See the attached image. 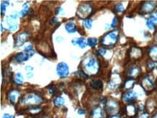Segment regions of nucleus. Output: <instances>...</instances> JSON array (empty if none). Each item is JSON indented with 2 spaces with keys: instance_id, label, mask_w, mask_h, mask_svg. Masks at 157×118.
Here are the masks:
<instances>
[{
  "instance_id": "b1692460",
  "label": "nucleus",
  "mask_w": 157,
  "mask_h": 118,
  "mask_svg": "<svg viewBox=\"0 0 157 118\" xmlns=\"http://www.w3.org/2000/svg\"><path fill=\"white\" fill-rule=\"evenodd\" d=\"M7 5H9V2H7V1H4L1 4V14H2V15H5V11H6Z\"/></svg>"
},
{
  "instance_id": "412c9836",
  "label": "nucleus",
  "mask_w": 157,
  "mask_h": 118,
  "mask_svg": "<svg viewBox=\"0 0 157 118\" xmlns=\"http://www.w3.org/2000/svg\"><path fill=\"white\" fill-rule=\"evenodd\" d=\"M28 10H29L28 4H27V3L24 4V5H23V9H22V10L20 11V15H21V16H23V17L26 16V15H27Z\"/></svg>"
},
{
  "instance_id": "4be33fe9",
  "label": "nucleus",
  "mask_w": 157,
  "mask_h": 118,
  "mask_svg": "<svg viewBox=\"0 0 157 118\" xmlns=\"http://www.w3.org/2000/svg\"><path fill=\"white\" fill-rule=\"evenodd\" d=\"M134 82H135L134 79L133 78L128 79V80L125 82V88H127V89H130V88H131L133 86Z\"/></svg>"
},
{
  "instance_id": "79ce46f5",
  "label": "nucleus",
  "mask_w": 157,
  "mask_h": 118,
  "mask_svg": "<svg viewBox=\"0 0 157 118\" xmlns=\"http://www.w3.org/2000/svg\"><path fill=\"white\" fill-rule=\"evenodd\" d=\"M154 118H157V115H155V117H154Z\"/></svg>"
},
{
  "instance_id": "393cba45",
  "label": "nucleus",
  "mask_w": 157,
  "mask_h": 118,
  "mask_svg": "<svg viewBox=\"0 0 157 118\" xmlns=\"http://www.w3.org/2000/svg\"><path fill=\"white\" fill-rule=\"evenodd\" d=\"M149 55H151V57L157 58V47H154L150 49Z\"/></svg>"
},
{
  "instance_id": "37998d69",
  "label": "nucleus",
  "mask_w": 157,
  "mask_h": 118,
  "mask_svg": "<svg viewBox=\"0 0 157 118\" xmlns=\"http://www.w3.org/2000/svg\"><path fill=\"white\" fill-rule=\"evenodd\" d=\"M43 118H47V117H43Z\"/></svg>"
},
{
  "instance_id": "423d86ee",
  "label": "nucleus",
  "mask_w": 157,
  "mask_h": 118,
  "mask_svg": "<svg viewBox=\"0 0 157 118\" xmlns=\"http://www.w3.org/2000/svg\"><path fill=\"white\" fill-rule=\"evenodd\" d=\"M28 36V33H26V32H23V33H20V34H18V36L16 37V39H15V47H19L20 46H21L27 40Z\"/></svg>"
},
{
  "instance_id": "c85d7f7f",
  "label": "nucleus",
  "mask_w": 157,
  "mask_h": 118,
  "mask_svg": "<svg viewBox=\"0 0 157 118\" xmlns=\"http://www.w3.org/2000/svg\"><path fill=\"white\" fill-rule=\"evenodd\" d=\"M115 10L118 13H120V12H122L124 10V7H123L122 4H118V5H116V6H115Z\"/></svg>"
},
{
  "instance_id": "2f4dec72",
  "label": "nucleus",
  "mask_w": 157,
  "mask_h": 118,
  "mask_svg": "<svg viewBox=\"0 0 157 118\" xmlns=\"http://www.w3.org/2000/svg\"><path fill=\"white\" fill-rule=\"evenodd\" d=\"M56 90L57 89L54 86H50L49 88V93L51 94H54L56 92Z\"/></svg>"
},
{
  "instance_id": "4468645a",
  "label": "nucleus",
  "mask_w": 157,
  "mask_h": 118,
  "mask_svg": "<svg viewBox=\"0 0 157 118\" xmlns=\"http://www.w3.org/2000/svg\"><path fill=\"white\" fill-rule=\"evenodd\" d=\"M54 104H55V106L60 107L65 105V99H64L63 97L58 96L54 99Z\"/></svg>"
},
{
  "instance_id": "9d476101",
  "label": "nucleus",
  "mask_w": 157,
  "mask_h": 118,
  "mask_svg": "<svg viewBox=\"0 0 157 118\" xmlns=\"http://www.w3.org/2000/svg\"><path fill=\"white\" fill-rule=\"evenodd\" d=\"M65 28L68 33H74L77 31L75 24L73 21H69L67 23H66Z\"/></svg>"
},
{
  "instance_id": "7ed1b4c3",
  "label": "nucleus",
  "mask_w": 157,
  "mask_h": 118,
  "mask_svg": "<svg viewBox=\"0 0 157 118\" xmlns=\"http://www.w3.org/2000/svg\"><path fill=\"white\" fill-rule=\"evenodd\" d=\"M56 70L58 76L60 78H62L67 77L69 74V67H68L67 64H66L64 62H59V63L57 65Z\"/></svg>"
},
{
  "instance_id": "f03ea898",
  "label": "nucleus",
  "mask_w": 157,
  "mask_h": 118,
  "mask_svg": "<svg viewBox=\"0 0 157 118\" xmlns=\"http://www.w3.org/2000/svg\"><path fill=\"white\" fill-rule=\"evenodd\" d=\"M22 103L31 104V105H38L42 103L43 99L41 96L35 94H29L26 95L24 98H22Z\"/></svg>"
},
{
  "instance_id": "e433bc0d",
  "label": "nucleus",
  "mask_w": 157,
  "mask_h": 118,
  "mask_svg": "<svg viewBox=\"0 0 157 118\" xmlns=\"http://www.w3.org/2000/svg\"><path fill=\"white\" fill-rule=\"evenodd\" d=\"M3 118H14V116L9 115V114H5L3 115Z\"/></svg>"
},
{
  "instance_id": "72a5a7b5",
  "label": "nucleus",
  "mask_w": 157,
  "mask_h": 118,
  "mask_svg": "<svg viewBox=\"0 0 157 118\" xmlns=\"http://www.w3.org/2000/svg\"><path fill=\"white\" fill-rule=\"evenodd\" d=\"M117 23V19L116 17H115L113 19V21H112V23L111 24V27L112 28H115L116 26Z\"/></svg>"
},
{
  "instance_id": "ddd939ff",
  "label": "nucleus",
  "mask_w": 157,
  "mask_h": 118,
  "mask_svg": "<svg viewBox=\"0 0 157 118\" xmlns=\"http://www.w3.org/2000/svg\"><path fill=\"white\" fill-rule=\"evenodd\" d=\"M143 84H144V87L147 89H151V88H154V83H152L151 80L149 79V78L146 77L144 79V82H143Z\"/></svg>"
},
{
  "instance_id": "a878e982",
  "label": "nucleus",
  "mask_w": 157,
  "mask_h": 118,
  "mask_svg": "<svg viewBox=\"0 0 157 118\" xmlns=\"http://www.w3.org/2000/svg\"><path fill=\"white\" fill-rule=\"evenodd\" d=\"M107 108H108V109H109V112H114V111H115L117 108V103L115 102L112 101V102H109V103Z\"/></svg>"
},
{
  "instance_id": "f257e3e1",
  "label": "nucleus",
  "mask_w": 157,
  "mask_h": 118,
  "mask_svg": "<svg viewBox=\"0 0 157 118\" xmlns=\"http://www.w3.org/2000/svg\"><path fill=\"white\" fill-rule=\"evenodd\" d=\"M118 37H119V31L118 30L109 32L101 38V43L104 47H112L117 42Z\"/></svg>"
},
{
  "instance_id": "f3484780",
  "label": "nucleus",
  "mask_w": 157,
  "mask_h": 118,
  "mask_svg": "<svg viewBox=\"0 0 157 118\" xmlns=\"http://www.w3.org/2000/svg\"><path fill=\"white\" fill-rule=\"evenodd\" d=\"M15 82L16 83H18V85H22L23 83V77L22 76L21 73H18L15 75Z\"/></svg>"
},
{
  "instance_id": "a211bd4d",
  "label": "nucleus",
  "mask_w": 157,
  "mask_h": 118,
  "mask_svg": "<svg viewBox=\"0 0 157 118\" xmlns=\"http://www.w3.org/2000/svg\"><path fill=\"white\" fill-rule=\"evenodd\" d=\"M24 51L26 54L29 55L30 57H32L34 55V50L33 49V46L32 45H28L24 48Z\"/></svg>"
},
{
  "instance_id": "39448f33",
  "label": "nucleus",
  "mask_w": 157,
  "mask_h": 118,
  "mask_svg": "<svg viewBox=\"0 0 157 118\" xmlns=\"http://www.w3.org/2000/svg\"><path fill=\"white\" fill-rule=\"evenodd\" d=\"M85 69L86 72L89 73H95L94 72H96L98 70V66L96 65V59L94 57H91L89 58L88 62L85 65Z\"/></svg>"
},
{
  "instance_id": "c756f323",
  "label": "nucleus",
  "mask_w": 157,
  "mask_h": 118,
  "mask_svg": "<svg viewBox=\"0 0 157 118\" xmlns=\"http://www.w3.org/2000/svg\"><path fill=\"white\" fill-rule=\"evenodd\" d=\"M106 53V50L104 49H98V51H97V54H98V55H101V56H104Z\"/></svg>"
},
{
  "instance_id": "473e14b6",
  "label": "nucleus",
  "mask_w": 157,
  "mask_h": 118,
  "mask_svg": "<svg viewBox=\"0 0 157 118\" xmlns=\"http://www.w3.org/2000/svg\"><path fill=\"white\" fill-rule=\"evenodd\" d=\"M62 13L63 14V9L61 7H58L57 9H56V11H55V14H56V15H60V14Z\"/></svg>"
},
{
  "instance_id": "4c0bfd02",
  "label": "nucleus",
  "mask_w": 157,
  "mask_h": 118,
  "mask_svg": "<svg viewBox=\"0 0 157 118\" xmlns=\"http://www.w3.org/2000/svg\"><path fill=\"white\" fill-rule=\"evenodd\" d=\"M56 40H57V41L58 43H61L62 41H63V38H62V37H60V36L57 37Z\"/></svg>"
},
{
  "instance_id": "aec40b11",
  "label": "nucleus",
  "mask_w": 157,
  "mask_h": 118,
  "mask_svg": "<svg viewBox=\"0 0 157 118\" xmlns=\"http://www.w3.org/2000/svg\"><path fill=\"white\" fill-rule=\"evenodd\" d=\"M92 23H93L92 19H87V20H83V26H84V27L86 28L87 29L91 28V27H92Z\"/></svg>"
},
{
  "instance_id": "0eeeda50",
  "label": "nucleus",
  "mask_w": 157,
  "mask_h": 118,
  "mask_svg": "<svg viewBox=\"0 0 157 118\" xmlns=\"http://www.w3.org/2000/svg\"><path fill=\"white\" fill-rule=\"evenodd\" d=\"M20 96V91L16 89H12L8 94V98L11 103L14 104L18 101V98Z\"/></svg>"
},
{
  "instance_id": "bb28decb",
  "label": "nucleus",
  "mask_w": 157,
  "mask_h": 118,
  "mask_svg": "<svg viewBox=\"0 0 157 118\" xmlns=\"http://www.w3.org/2000/svg\"><path fill=\"white\" fill-rule=\"evenodd\" d=\"M139 71H140V70H139L138 67H133V68H131L129 70L128 74L131 76H135V75L138 74Z\"/></svg>"
},
{
  "instance_id": "9b49d317",
  "label": "nucleus",
  "mask_w": 157,
  "mask_h": 118,
  "mask_svg": "<svg viewBox=\"0 0 157 118\" xmlns=\"http://www.w3.org/2000/svg\"><path fill=\"white\" fill-rule=\"evenodd\" d=\"M30 56L28 54L24 53V52H20L15 56V59L18 62H23L27 61L29 59Z\"/></svg>"
},
{
  "instance_id": "f704fd0d",
  "label": "nucleus",
  "mask_w": 157,
  "mask_h": 118,
  "mask_svg": "<svg viewBox=\"0 0 157 118\" xmlns=\"http://www.w3.org/2000/svg\"><path fill=\"white\" fill-rule=\"evenodd\" d=\"M58 23V18H56V17H55V18H53L52 20H51V24H55V23Z\"/></svg>"
},
{
  "instance_id": "ea45409f",
  "label": "nucleus",
  "mask_w": 157,
  "mask_h": 118,
  "mask_svg": "<svg viewBox=\"0 0 157 118\" xmlns=\"http://www.w3.org/2000/svg\"><path fill=\"white\" fill-rule=\"evenodd\" d=\"M77 113H78V115H84L86 113V112L84 110H83V109H78L77 110Z\"/></svg>"
},
{
  "instance_id": "f8f14e48",
  "label": "nucleus",
  "mask_w": 157,
  "mask_h": 118,
  "mask_svg": "<svg viewBox=\"0 0 157 118\" xmlns=\"http://www.w3.org/2000/svg\"><path fill=\"white\" fill-rule=\"evenodd\" d=\"M90 86L94 90H98L102 88L103 83L99 80H94L90 82Z\"/></svg>"
},
{
  "instance_id": "7c9ffc66",
  "label": "nucleus",
  "mask_w": 157,
  "mask_h": 118,
  "mask_svg": "<svg viewBox=\"0 0 157 118\" xmlns=\"http://www.w3.org/2000/svg\"><path fill=\"white\" fill-rule=\"evenodd\" d=\"M18 16H19V15H18V12H14L12 15H10L11 18H12V20H16V19L18 18Z\"/></svg>"
},
{
  "instance_id": "1a4fd4ad",
  "label": "nucleus",
  "mask_w": 157,
  "mask_h": 118,
  "mask_svg": "<svg viewBox=\"0 0 157 118\" xmlns=\"http://www.w3.org/2000/svg\"><path fill=\"white\" fill-rule=\"evenodd\" d=\"M137 95L135 91H130L124 94L123 96V100L126 102H130L137 98Z\"/></svg>"
},
{
  "instance_id": "20e7f679",
  "label": "nucleus",
  "mask_w": 157,
  "mask_h": 118,
  "mask_svg": "<svg viewBox=\"0 0 157 118\" xmlns=\"http://www.w3.org/2000/svg\"><path fill=\"white\" fill-rule=\"evenodd\" d=\"M92 11V7L88 4H82L77 9V15L82 18H87L91 13Z\"/></svg>"
},
{
  "instance_id": "dca6fc26",
  "label": "nucleus",
  "mask_w": 157,
  "mask_h": 118,
  "mask_svg": "<svg viewBox=\"0 0 157 118\" xmlns=\"http://www.w3.org/2000/svg\"><path fill=\"white\" fill-rule=\"evenodd\" d=\"M101 110L99 107L95 108L94 111L92 112V114H91V117L92 118H101Z\"/></svg>"
},
{
  "instance_id": "a19ab883",
  "label": "nucleus",
  "mask_w": 157,
  "mask_h": 118,
  "mask_svg": "<svg viewBox=\"0 0 157 118\" xmlns=\"http://www.w3.org/2000/svg\"><path fill=\"white\" fill-rule=\"evenodd\" d=\"M154 16H155V18H156V20H157V12H156V14H155V15H154Z\"/></svg>"
},
{
  "instance_id": "58836bf2",
  "label": "nucleus",
  "mask_w": 157,
  "mask_h": 118,
  "mask_svg": "<svg viewBox=\"0 0 157 118\" xmlns=\"http://www.w3.org/2000/svg\"><path fill=\"white\" fill-rule=\"evenodd\" d=\"M26 76H27V77L28 78H31L33 76V73H31V72H28V73H27Z\"/></svg>"
},
{
  "instance_id": "2eb2a0df",
  "label": "nucleus",
  "mask_w": 157,
  "mask_h": 118,
  "mask_svg": "<svg viewBox=\"0 0 157 118\" xmlns=\"http://www.w3.org/2000/svg\"><path fill=\"white\" fill-rule=\"evenodd\" d=\"M155 7V4L154 2H145L143 5V9L144 11H146V12H148V11H151V9H153V8Z\"/></svg>"
},
{
  "instance_id": "cd10ccee",
  "label": "nucleus",
  "mask_w": 157,
  "mask_h": 118,
  "mask_svg": "<svg viewBox=\"0 0 157 118\" xmlns=\"http://www.w3.org/2000/svg\"><path fill=\"white\" fill-rule=\"evenodd\" d=\"M146 26L151 30H153L154 29V23L151 20L148 19L146 21Z\"/></svg>"
},
{
  "instance_id": "5701e85b",
  "label": "nucleus",
  "mask_w": 157,
  "mask_h": 118,
  "mask_svg": "<svg viewBox=\"0 0 157 118\" xmlns=\"http://www.w3.org/2000/svg\"><path fill=\"white\" fill-rule=\"evenodd\" d=\"M75 75L77 76V77L80 78H83V79L88 78V76H87V74H86L85 72H83V70H78L77 72H76Z\"/></svg>"
},
{
  "instance_id": "6e6552de",
  "label": "nucleus",
  "mask_w": 157,
  "mask_h": 118,
  "mask_svg": "<svg viewBox=\"0 0 157 118\" xmlns=\"http://www.w3.org/2000/svg\"><path fill=\"white\" fill-rule=\"evenodd\" d=\"M72 44L73 45H77L79 46L80 49H84L86 48V46L88 45L87 42L86 41V40L83 38L80 37V38H75L73 39H72Z\"/></svg>"
},
{
  "instance_id": "c9c22d12",
  "label": "nucleus",
  "mask_w": 157,
  "mask_h": 118,
  "mask_svg": "<svg viewBox=\"0 0 157 118\" xmlns=\"http://www.w3.org/2000/svg\"><path fill=\"white\" fill-rule=\"evenodd\" d=\"M26 70H27V71L31 72V71H33V67H31V66H26Z\"/></svg>"
},
{
  "instance_id": "6ab92c4d",
  "label": "nucleus",
  "mask_w": 157,
  "mask_h": 118,
  "mask_svg": "<svg viewBox=\"0 0 157 118\" xmlns=\"http://www.w3.org/2000/svg\"><path fill=\"white\" fill-rule=\"evenodd\" d=\"M97 43H98V40L96 38H93V37L89 38L88 39V41H87V44L91 47H96L97 45Z\"/></svg>"
}]
</instances>
